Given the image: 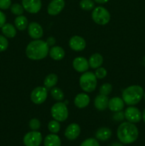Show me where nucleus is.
Returning <instances> with one entry per match:
<instances>
[{
  "mask_svg": "<svg viewBox=\"0 0 145 146\" xmlns=\"http://www.w3.org/2000/svg\"><path fill=\"white\" fill-rule=\"evenodd\" d=\"M144 96V100H145V93H144V96Z\"/></svg>",
  "mask_w": 145,
  "mask_h": 146,
  "instance_id": "79ce46f5",
  "label": "nucleus"
},
{
  "mask_svg": "<svg viewBox=\"0 0 145 146\" xmlns=\"http://www.w3.org/2000/svg\"><path fill=\"white\" fill-rule=\"evenodd\" d=\"M14 24L17 29L19 31H24L28 27V19L25 16H18L14 20Z\"/></svg>",
  "mask_w": 145,
  "mask_h": 146,
  "instance_id": "393cba45",
  "label": "nucleus"
},
{
  "mask_svg": "<svg viewBox=\"0 0 145 146\" xmlns=\"http://www.w3.org/2000/svg\"><path fill=\"white\" fill-rule=\"evenodd\" d=\"M28 33L34 39H39L43 36L44 30L41 26L36 22H31L28 26Z\"/></svg>",
  "mask_w": 145,
  "mask_h": 146,
  "instance_id": "f8f14e48",
  "label": "nucleus"
},
{
  "mask_svg": "<svg viewBox=\"0 0 145 146\" xmlns=\"http://www.w3.org/2000/svg\"><path fill=\"white\" fill-rule=\"evenodd\" d=\"M80 86L84 91L87 93L92 92L97 86V77L95 74L90 71H87L82 74L79 80Z\"/></svg>",
  "mask_w": 145,
  "mask_h": 146,
  "instance_id": "20e7f679",
  "label": "nucleus"
},
{
  "mask_svg": "<svg viewBox=\"0 0 145 146\" xmlns=\"http://www.w3.org/2000/svg\"><path fill=\"white\" fill-rule=\"evenodd\" d=\"M113 119L117 121H123L125 119V113L123 112H122V111L115 112V113L113 115Z\"/></svg>",
  "mask_w": 145,
  "mask_h": 146,
  "instance_id": "c9c22d12",
  "label": "nucleus"
},
{
  "mask_svg": "<svg viewBox=\"0 0 145 146\" xmlns=\"http://www.w3.org/2000/svg\"><path fill=\"white\" fill-rule=\"evenodd\" d=\"M125 107V102L123 99L119 97H114L109 100L108 108L110 111L113 112H119L121 111Z\"/></svg>",
  "mask_w": 145,
  "mask_h": 146,
  "instance_id": "dca6fc26",
  "label": "nucleus"
},
{
  "mask_svg": "<svg viewBox=\"0 0 145 146\" xmlns=\"http://www.w3.org/2000/svg\"><path fill=\"white\" fill-rule=\"evenodd\" d=\"M107 70L105 69L103 67H99V68H96V71H95V76L97 77V78H99V79H102V78H105L107 76Z\"/></svg>",
  "mask_w": 145,
  "mask_h": 146,
  "instance_id": "473e14b6",
  "label": "nucleus"
},
{
  "mask_svg": "<svg viewBox=\"0 0 145 146\" xmlns=\"http://www.w3.org/2000/svg\"><path fill=\"white\" fill-rule=\"evenodd\" d=\"M124 113H125V119L128 122L132 123H137L140 122L141 120L142 119V113L141 111L133 106H130L127 108Z\"/></svg>",
  "mask_w": 145,
  "mask_h": 146,
  "instance_id": "1a4fd4ad",
  "label": "nucleus"
},
{
  "mask_svg": "<svg viewBox=\"0 0 145 146\" xmlns=\"http://www.w3.org/2000/svg\"><path fill=\"white\" fill-rule=\"evenodd\" d=\"M6 20H7V18L4 13L0 11V28H1L6 24Z\"/></svg>",
  "mask_w": 145,
  "mask_h": 146,
  "instance_id": "e433bc0d",
  "label": "nucleus"
},
{
  "mask_svg": "<svg viewBox=\"0 0 145 146\" xmlns=\"http://www.w3.org/2000/svg\"><path fill=\"white\" fill-rule=\"evenodd\" d=\"M61 141L58 135L51 133L46 135L44 139V146H61Z\"/></svg>",
  "mask_w": 145,
  "mask_h": 146,
  "instance_id": "4be33fe9",
  "label": "nucleus"
},
{
  "mask_svg": "<svg viewBox=\"0 0 145 146\" xmlns=\"http://www.w3.org/2000/svg\"><path fill=\"white\" fill-rule=\"evenodd\" d=\"M58 82V76L55 74H50L44 79V87L47 90H50L55 86Z\"/></svg>",
  "mask_w": 145,
  "mask_h": 146,
  "instance_id": "b1692460",
  "label": "nucleus"
},
{
  "mask_svg": "<svg viewBox=\"0 0 145 146\" xmlns=\"http://www.w3.org/2000/svg\"><path fill=\"white\" fill-rule=\"evenodd\" d=\"M10 9H11V12L13 14L16 16L22 15L24 13V9L22 5L19 4H14L10 7Z\"/></svg>",
  "mask_w": 145,
  "mask_h": 146,
  "instance_id": "c85d7f7f",
  "label": "nucleus"
},
{
  "mask_svg": "<svg viewBox=\"0 0 145 146\" xmlns=\"http://www.w3.org/2000/svg\"><path fill=\"white\" fill-rule=\"evenodd\" d=\"M69 46L72 50L75 51H81L86 46V42L82 37L74 36L69 41Z\"/></svg>",
  "mask_w": 145,
  "mask_h": 146,
  "instance_id": "ddd939ff",
  "label": "nucleus"
},
{
  "mask_svg": "<svg viewBox=\"0 0 145 146\" xmlns=\"http://www.w3.org/2000/svg\"><path fill=\"white\" fill-rule=\"evenodd\" d=\"M80 7L82 10L90 11L95 8V2L92 0H81Z\"/></svg>",
  "mask_w": 145,
  "mask_h": 146,
  "instance_id": "bb28decb",
  "label": "nucleus"
},
{
  "mask_svg": "<svg viewBox=\"0 0 145 146\" xmlns=\"http://www.w3.org/2000/svg\"><path fill=\"white\" fill-rule=\"evenodd\" d=\"M48 130H49L50 132H51L52 133L56 134L57 133H58L60 131V129H61V125H60L58 121L53 120V121H51L48 123Z\"/></svg>",
  "mask_w": 145,
  "mask_h": 146,
  "instance_id": "cd10ccee",
  "label": "nucleus"
},
{
  "mask_svg": "<svg viewBox=\"0 0 145 146\" xmlns=\"http://www.w3.org/2000/svg\"><path fill=\"white\" fill-rule=\"evenodd\" d=\"M92 18L96 24L99 25H105L110 20V14L104 7H97L93 9Z\"/></svg>",
  "mask_w": 145,
  "mask_h": 146,
  "instance_id": "423d86ee",
  "label": "nucleus"
},
{
  "mask_svg": "<svg viewBox=\"0 0 145 146\" xmlns=\"http://www.w3.org/2000/svg\"><path fill=\"white\" fill-rule=\"evenodd\" d=\"M112 86L109 83H106V84H102L100 86L99 90L100 94H102V95L105 96H108L111 92H112Z\"/></svg>",
  "mask_w": 145,
  "mask_h": 146,
  "instance_id": "c756f323",
  "label": "nucleus"
},
{
  "mask_svg": "<svg viewBox=\"0 0 145 146\" xmlns=\"http://www.w3.org/2000/svg\"><path fill=\"white\" fill-rule=\"evenodd\" d=\"M51 95L53 98L58 101H62L64 98V94L61 88L53 87L51 89Z\"/></svg>",
  "mask_w": 145,
  "mask_h": 146,
  "instance_id": "a878e982",
  "label": "nucleus"
},
{
  "mask_svg": "<svg viewBox=\"0 0 145 146\" xmlns=\"http://www.w3.org/2000/svg\"><path fill=\"white\" fill-rule=\"evenodd\" d=\"M9 42L7 38L4 36L0 35V52L6 51L8 48Z\"/></svg>",
  "mask_w": 145,
  "mask_h": 146,
  "instance_id": "72a5a7b5",
  "label": "nucleus"
},
{
  "mask_svg": "<svg viewBox=\"0 0 145 146\" xmlns=\"http://www.w3.org/2000/svg\"><path fill=\"white\" fill-rule=\"evenodd\" d=\"M1 31L4 36L9 38H14L16 34V30L15 27L9 23L5 24L1 27Z\"/></svg>",
  "mask_w": 145,
  "mask_h": 146,
  "instance_id": "5701e85b",
  "label": "nucleus"
},
{
  "mask_svg": "<svg viewBox=\"0 0 145 146\" xmlns=\"http://www.w3.org/2000/svg\"><path fill=\"white\" fill-rule=\"evenodd\" d=\"M65 7L64 0H52L49 3L47 8L48 14L51 16H55L59 14Z\"/></svg>",
  "mask_w": 145,
  "mask_h": 146,
  "instance_id": "9b49d317",
  "label": "nucleus"
},
{
  "mask_svg": "<svg viewBox=\"0 0 145 146\" xmlns=\"http://www.w3.org/2000/svg\"><path fill=\"white\" fill-rule=\"evenodd\" d=\"M80 146H100L97 139L93 138H90L85 140Z\"/></svg>",
  "mask_w": 145,
  "mask_h": 146,
  "instance_id": "7c9ffc66",
  "label": "nucleus"
},
{
  "mask_svg": "<svg viewBox=\"0 0 145 146\" xmlns=\"http://www.w3.org/2000/svg\"><path fill=\"white\" fill-rule=\"evenodd\" d=\"M55 41H55V38H54V37L50 36L47 38L45 42H46V44H48V46H53L54 44H55Z\"/></svg>",
  "mask_w": 145,
  "mask_h": 146,
  "instance_id": "4c0bfd02",
  "label": "nucleus"
},
{
  "mask_svg": "<svg viewBox=\"0 0 145 146\" xmlns=\"http://www.w3.org/2000/svg\"><path fill=\"white\" fill-rule=\"evenodd\" d=\"M144 96L142 87L133 85L125 88L122 92V99L128 106H134L140 102Z\"/></svg>",
  "mask_w": 145,
  "mask_h": 146,
  "instance_id": "7ed1b4c3",
  "label": "nucleus"
},
{
  "mask_svg": "<svg viewBox=\"0 0 145 146\" xmlns=\"http://www.w3.org/2000/svg\"><path fill=\"white\" fill-rule=\"evenodd\" d=\"M24 10L31 14H36L41 10L42 4L41 0H22Z\"/></svg>",
  "mask_w": 145,
  "mask_h": 146,
  "instance_id": "9d476101",
  "label": "nucleus"
},
{
  "mask_svg": "<svg viewBox=\"0 0 145 146\" xmlns=\"http://www.w3.org/2000/svg\"><path fill=\"white\" fill-rule=\"evenodd\" d=\"M95 2L98 3V4H105V3L107 2L109 0H94Z\"/></svg>",
  "mask_w": 145,
  "mask_h": 146,
  "instance_id": "58836bf2",
  "label": "nucleus"
},
{
  "mask_svg": "<svg viewBox=\"0 0 145 146\" xmlns=\"http://www.w3.org/2000/svg\"><path fill=\"white\" fill-rule=\"evenodd\" d=\"M112 136V131L109 128L102 127L99 128L95 133V138L97 140L101 141H107Z\"/></svg>",
  "mask_w": 145,
  "mask_h": 146,
  "instance_id": "aec40b11",
  "label": "nucleus"
},
{
  "mask_svg": "<svg viewBox=\"0 0 145 146\" xmlns=\"http://www.w3.org/2000/svg\"><path fill=\"white\" fill-rule=\"evenodd\" d=\"M51 115L58 122L65 121L68 117V110L66 105L63 102L55 103L51 109Z\"/></svg>",
  "mask_w": 145,
  "mask_h": 146,
  "instance_id": "39448f33",
  "label": "nucleus"
},
{
  "mask_svg": "<svg viewBox=\"0 0 145 146\" xmlns=\"http://www.w3.org/2000/svg\"><path fill=\"white\" fill-rule=\"evenodd\" d=\"M110 146H123V145L122 144V143H117V142H115L113 143L112 144H111Z\"/></svg>",
  "mask_w": 145,
  "mask_h": 146,
  "instance_id": "ea45409f",
  "label": "nucleus"
},
{
  "mask_svg": "<svg viewBox=\"0 0 145 146\" xmlns=\"http://www.w3.org/2000/svg\"><path fill=\"white\" fill-rule=\"evenodd\" d=\"M117 135L122 144H131L135 142L139 136V131L134 123L124 122L119 125L117 131Z\"/></svg>",
  "mask_w": 145,
  "mask_h": 146,
  "instance_id": "f257e3e1",
  "label": "nucleus"
},
{
  "mask_svg": "<svg viewBox=\"0 0 145 146\" xmlns=\"http://www.w3.org/2000/svg\"><path fill=\"white\" fill-rule=\"evenodd\" d=\"M108 103H109L108 97L107 96L100 94L95 98L94 105L98 111H105L107 108H108Z\"/></svg>",
  "mask_w": 145,
  "mask_h": 146,
  "instance_id": "a211bd4d",
  "label": "nucleus"
},
{
  "mask_svg": "<svg viewBox=\"0 0 145 146\" xmlns=\"http://www.w3.org/2000/svg\"><path fill=\"white\" fill-rule=\"evenodd\" d=\"M48 96V90L43 86H38L34 88L31 94V100L34 104H39L45 102Z\"/></svg>",
  "mask_w": 145,
  "mask_h": 146,
  "instance_id": "6e6552de",
  "label": "nucleus"
},
{
  "mask_svg": "<svg viewBox=\"0 0 145 146\" xmlns=\"http://www.w3.org/2000/svg\"><path fill=\"white\" fill-rule=\"evenodd\" d=\"M49 53V46L46 42L40 39L31 41L26 48V55L31 60H41Z\"/></svg>",
  "mask_w": 145,
  "mask_h": 146,
  "instance_id": "f03ea898",
  "label": "nucleus"
},
{
  "mask_svg": "<svg viewBox=\"0 0 145 146\" xmlns=\"http://www.w3.org/2000/svg\"><path fill=\"white\" fill-rule=\"evenodd\" d=\"M29 128H31L32 131H37L41 127V122L37 118H32L31 121H29Z\"/></svg>",
  "mask_w": 145,
  "mask_h": 146,
  "instance_id": "2f4dec72",
  "label": "nucleus"
},
{
  "mask_svg": "<svg viewBox=\"0 0 145 146\" xmlns=\"http://www.w3.org/2000/svg\"><path fill=\"white\" fill-rule=\"evenodd\" d=\"M11 6V0H0V9H7Z\"/></svg>",
  "mask_w": 145,
  "mask_h": 146,
  "instance_id": "f704fd0d",
  "label": "nucleus"
},
{
  "mask_svg": "<svg viewBox=\"0 0 145 146\" xmlns=\"http://www.w3.org/2000/svg\"><path fill=\"white\" fill-rule=\"evenodd\" d=\"M72 66L74 69L80 73H85L89 68L88 61L84 57H77L72 61Z\"/></svg>",
  "mask_w": 145,
  "mask_h": 146,
  "instance_id": "2eb2a0df",
  "label": "nucleus"
},
{
  "mask_svg": "<svg viewBox=\"0 0 145 146\" xmlns=\"http://www.w3.org/2000/svg\"><path fill=\"white\" fill-rule=\"evenodd\" d=\"M80 133V128L77 123H71L65 131V136L69 141H74L79 136Z\"/></svg>",
  "mask_w": 145,
  "mask_h": 146,
  "instance_id": "4468645a",
  "label": "nucleus"
},
{
  "mask_svg": "<svg viewBox=\"0 0 145 146\" xmlns=\"http://www.w3.org/2000/svg\"><path fill=\"white\" fill-rule=\"evenodd\" d=\"M142 119H143L144 122L145 123V109L144 110L143 113H142Z\"/></svg>",
  "mask_w": 145,
  "mask_h": 146,
  "instance_id": "a19ab883",
  "label": "nucleus"
},
{
  "mask_svg": "<svg viewBox=\"0 0 145 146\" xmlns=\"http://www.w3.org/2000/svg\"><path fill=\"white\" fill-rule=\"evenodd\" d=\"M43 141L42 135L37 131H32L24 135V144L25 146H39Z\"/></svg>",
  "mask_w": 145,
  "mask_h": 146,
  "instance_id": "0eeeda50",
  "label": "nucleus"
},
{
  "mask_svg": "<svg viewBox=\"0 0 145 146\" xmlns=\"http://www.w3.org/2000/svg\"><path fill=\"white\" fill-rule=\"evenodd\" d=\"M90 101L89 96L86 94H79L75 96L74 99L75 106L78 108H84L88 106Z\"/></svg>",
  "mask_w": 145,
  "mask_h": 146,
  "instance_id": "f3484780",
  "label": "nucleus"
},
{
  "mask_svg": "<svg viewBox=\"0 0 145 146\" xmlns=\"http://www.w3.org/2000/svg\"><path fill=\"white\" fill-rule=\"evenodd\" d=\"M48 54H49L50 57L55 61H61L65 56V51L63 48L58 46L52 47L49 50Z\"/></svg>",
  "mask_w": 145,
  "mask_h": 146,
  "instance_id": "6ab92c4d",
  "label": "nucleus"
},
{
  "mask_svg": "<svg viewBox=\"0 0 145 146\" xmlns=\"http://www.w3.org/2000/svg\"><path fill=\"white\" fill-rule=\"evenodd\" d=\"M89 66L92 68H98L102 66L103 64V58L101 56V54L98 53L93 54L92 56H90L89 60H88Z\"/></svg>",
  "mask_w": 145,
  "mask_h": 146,
  "instance_id": "412c9836",
  "label": "nucleus"
}]
</instances>
